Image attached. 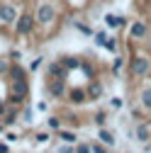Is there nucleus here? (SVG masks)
Here are the masks:
<instances>
[{
	"mask_svg": "<svg viewBox=\"0 0 151 153\" xmlns=\"http://www.w3.org/2000/svg\"><path fill=\"white\" fill-rule=\"evenodd\" d=\"M5 71H7V61H0V75H3Z\"/></svg>",
	"mask_w": 151,
	"mask_h": 153,
	"instance_id": "4be33fe9",
	"label": "nucleus"
},
{
	"mask_svg": "<svg viewBox=\"0 0 151 153\" xmlns=\"http://www.w3.org/2000/svg\"><path fill=\"white\" fill-rule=\"evenodd\" d=\"M59 136H61L66 143H73V141H76V134H73V131H59Z\"/></svg>",
	"mask_w": 151,
	"mask_h": 153,
	"instance_id": "f8f14e48",
	"label": "nucleus"
},
{
	"mask_svg": "<svg viewBox=\"0 0 151 153\" xmlns=\"http://www.w3.org/2000/svg\"><path fill=\"white\" fill-rule=\"evenodd\" d=\"M12 78L15 80H25V71L20 66H12Z\"/></svg>",
	"mask_w": 151,
	"mask_h": 153,
	"instance_id": "ddd939ff",
	"label": "nucleus"
},
{
	"mask_svg": "<svg viewBox=\"0 0 151 153\" xmlns=\"http://www.w3.org/2000/svg\"><path fill=\"white\" fill-rule=\"evenodd\" d=\"M90 148H93V153H107V151H105L100 143H90Z\"/></svg>",
	"mask_w": 151,
	"mask_h": 153,
	"instance_id": "a211bd4d",
	"label": "nucleus"
},
{
	"mask_svg": "<svg viewBox=\"0 0 151 153\" xmlns=\"http://www.w3.org/2000/svg\"><path fill=\"white\" fill-rule=\"evenodd\" d=\"M0 153H7V148H5V146H0Z\"/></svg>",
	"mask_w": 151,
	"mask_h": 153,
	"instance_id": "b1692460",
	"label": "nucleus"
},
{
	"mask_svg": "<svg viewBox=\"0 0 151 153\" xmlns=\"http://www.w3.org/2000/svg\"><path fill=\"white\" fill-rule=\"evenodd\" d=\"M3 112H5V105H3V102H0V114H3Z\"/></svg>",
	"mask_w": 151,
	"mask_h": 153,
	"instance_id": "5701e85b",
	"label": "nucleus"
},
{
	"mask_svg": "<svg viewBox=\"0 0 151 153\" xmlns=\"http://www.w3.org/2000/svg\"><path fill=\"white\" fill-rule=\"evenodd\" d=\"M49 73L54 75V78H61V75H64V66H61V63H51Z\"/></svg>",
	"mask_w": 151,
	"mask_h": 153,
	"instance_id": "1a4fd4ad",
	"label": "nucleus"
},
{
	"mask_svg": "<svg viewBox=\"0 0 151 153\" xmlns=\"http://www.w3.org/2000/svg\"><path fill=\"white\" fill-rule=\"evenodd\" d=\"M105 25H107V27H122L124 20H122V17H117V15H107V17H105Z\"/></svg>",
	"mask_w": 151,
	"mask_h": 153,
	"instance_id": "0eeeda50",
	"label": "nucleus"
},
{
	"mask_svg": "<svg viewBox=\"0 0 151 153\" xmlns=\"http://www.w3.org/2000/svg\"><path fill=\"white\" fill-rule=\"evenodd\" d=\"M49 90H51V95H56V97H59V95L64 92V83H61V80H54V83L49 85Z\"/></svg>",
	"mask_w": 151,
	"mask_h": 153,
	"instance_id": "6e6552de",
	"label": "nucleus"
},
{
	"mask_svg": "<svg viewBox=\"0 0 151 153\" xmlns=\"http://www.w3.org/2000/svg\"><path fill=\"white\" fill-rule=\"evenodd\" d=\"M51 20H54V7H51V5H46V3H42V5H39V10H37V22L46 25V22H51Z\"/></svg>",
	"mask_w": 151,
	"mask_h": 153,
	"instance_id": "f257e3e1",
	"label": "nucleus"
},
{
	"mask_svg": "<svg viewBox=\"0 0 151 153\" xmlns=\"http://www.w3.org/2000/svg\"><path fill=\"white\" fill-rule=\"evenodd\" d=\"M25 95H27V83L25 80H12V102L22 100Z\"/></svg>",
	"mask_w": 151,
	"mask_h": 153,
	"instance_id": "f03ea898",
	"label": "nucleus"
},
{
	"mask_svg": "<svg viewBox=\"0 0 151 153\" xmlns=\"http://www.w3.org/2000/svg\"><path fill=\"white\" fill-rule=\"evenodd\" d=\"M105 49H110V51H115L117 49V44H115V39H105V44H102Z\"/></svg>",
	"mask_w": 151,
	"mask_h": 153,
	"instance_id": "dca6fc26",
	"label": "nucleus"
},
{
	"mask_svg": "<svg viewBox=\"0 0 151 153\" xmlns=\"http://www.w3.org/2000/svg\"><path fill=\"white\" fill-rule=\"evenodd\" d=\"M137 136H139V141H149V126H146V124H141V126L137 129Z\"/></svg>",
	"mask_w": 151,
	"mask_h": 153,
	"instance_id": "9b49d317",
	"label": "nucleus"
},
{
	"mask_svg": "<svg viewBox=\"0 0 151 153\" xmlns=\"http://www.w3.org/2000/svg\"><path fill=\"white\" fill-rule=\"evenodd\" d=\"M76 153H93V148L83 143V146H78V148H76Z\"/></svg>",
	"mask_w": 151,
	"mask_h": 153,
	"instance_id": "6ab92c4d",
	"label": "nucleus"
},
{
	"mask_svg": "<svg viewBox=\"0 0 151 153\" xmlns=\"http://www.w3.org/2000/svg\"><path fill=\"white\" fill-rule=\"evenodd\" d=\"M59 153H76V148H73V146H66V148H61Z\"/></svg>",
	"mask_w": 151,
	"mask_h": 153,
	"instance_id": "412c9836",
	"label": "nucleus"
},
{
	"mask_svg": "<svg viewBox=\"0 0 151 153\" xmlns=\"http://www.w3.org/2000/svg\"><path fill=\"white\" fill-rule=\"evenodd\" d=\"M100 141H102V143H107V146H112V143H115V136H112L110 131H105V129H102V131H100Z\"/></svg>",
	"mask_w": 151,
	"mask_h": 153,
	"instance_id": "9d476101",
	"label": "nucleus"
},
{
	"mask_svg": "<svg viewBox=\"0 0 151 153\" xmlns=\"http://www.w3.org/2000/svg\"><path fill=\"white\" fill-rule=\"evenodd\" d=\"M71 95H73V102H83V92L81 90H73Z\"/></svg>",
	"mask_w": 151,
	"mask_h": 153,
	"instance_id": "f3484780",
	"label": "nucleus"
},
{
	"mask_svg": "<svg viewBox=\"0 0 151 153\" xmlns=\"http://www.w3.org/2000/svg\"><path fill=\"white\" fill-rule=\"evenodd\" d=\"M129 34L139 39V36H144V34H146V25H144V22H134V25H132V29H129Z\"/></svg>",
	"mask_w": 151,
	"mask_h": 153,
	"instance_id": "423d86ee",
	"label": "nucleus"
},
{
	"mask_svg": "<svg viewBox=\"0 0 151 153\" xmlns=\"http://www.w3.org/2000/svg\"><path fill=\"white\" fill-rule=\"evenodd\" d=\"M32 17H20V20H17V32L20 34H29L32 32Z\"/></svg>",
	"mask_w": 151,
	"mask_h": 153,
	"instance_id": "39448f33",
	"label": "nucleus"
},
{
	"mask_svg": "<svg viewBox=\"0 0 151 153\" xmlns=\"http://www.w3.org/2000/svg\"><path fill=\"white\" fill-rule=\"evenodd\" d=\"M141 102H144V107H151V90L141 92Z\"/></svg>",
	"mask_w": 151,
	"mask_h": 153,
	"instance_id": "4468645a",
	"label": "nucleus"
},
{
	"mask_svg": "<svg viewBox=\"0 0 151 153\" xmlns=\"http://www.w3.org/2000/svg\"><path fill=\"white\" fill-rule=\"evenodd\" d=\"M49 129H59V119L51 117V119H49Z\"/></svg>",
	"mask_w": 151,
	"mask_h": 153,
	"instance_id": "aec40b11",
	"label": "nucleus"
},
{
	"mask_svg": "<svg viewBox=\"0 0 151 153\" xmlns=\"http://www.w3.org/2000/svg\"><path fill=\"white\" fill-rule=\"evenodd\" d=\"M100 92H102V88H100L98 83H95V85H90V95H93V97H98Z\"/></svg>",
	"mask_w": 151,
	"mask_h": 153,
	"instance_id": "2eb2a0df",
	"label": "nucleus"
},
{
	"mask_svg": "<svg viewBox=\"0 0 151 153\" xmlns=\"http://www.w3.org/2000/svg\"><path fill=\"white\" fill-rule=\"evenodd\" d=\"M132 71L137 75H146L149 73V59H134L132 61Z\"/></svg>",
	"mask_w": 151,
	"mask_h": 153,
	"instance_id": "20e7f679",
	"label": "nucleus"
},
{
	"mask_svg": "<svg viewBox=\"0 0 151 153\" xmlns=\"http://www.w3.org/2000/svg\"><path fill=\"white\" fill-rule=\"evenodd\" d=\"M17 20V10L12 5H0V22H15Z\"/></svg>",
	"mask_w": 151,
	"mask_h": 153,
	"instance_id": "7ed1b4c3",
	"label": "nucleus"
}]
</instances>
